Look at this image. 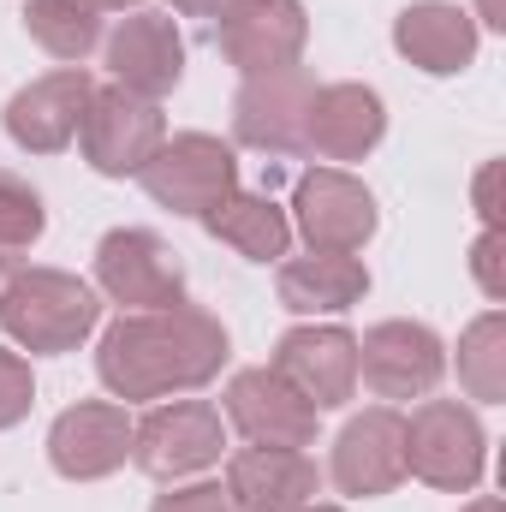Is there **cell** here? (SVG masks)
Listing matches in <instances>:
<instances>
[{"instance_id": "obj_1", "label": "cell", "mask_w": 506, "mask_h": 512, "mask_svg": "<svg viewBox=\"0 0 506 512\" xmlns=\"http://www.w3.org/2000/svg\"><path fill=\"white\" fill-rule=\"evenodd\" d=\"M221 364H227V328L197 304L131 310L96 346V376L114 399L197 393L221 376Z\"/></svg>"}, {"instance_id": "obj_2", "label": "cell", "mask_w": 506, "mask_h": 512, "mask_svg": "<svg viewBox=\"0 0 506 512\" xmlns=\"http://www.w3.org/2000/svg\"><path fill=\"white\" fill-rule=\"evenodd\" d=\"M102 322L96 292L66 268H18L0 286V328L24 352H72Z\"/></svg>"}, {"instance_id": "obj_3", "label": "cell", "mask_w": 506, "mask_h": 512, "mask_svg": "<svg viewBox=\"0 0 506 512\" xmlns=\"http://www.w3.org/2000/svg\"><path fill=\"white\" fill-rule=\"evenodd\" d=\"M483 459H489V435L471 405L423 399L411 411V423H405V471L411 477H423L429 489H447V495H471L483 483Z\"/></svg>"}, {"instance_id": "obj_4", "label": "cell", "mask_w": 506, "mask_h": 512, "mask_svg": "<svg viewBox=\"0 0 506 512\" xmlns=\"http://www.w3.org/2000/svg\"><path fill=\"white\" fill-rule=\"evenodd\" d=\"M137 179H143L149 203H161V209H173V215H185V221H203L221 197L239 191V161H233V149H227L221 137H209V131H179V137H167V143L149 155V167H143Z\"/></svg>"}, {"instance_id": "obj_5", "label": "cell", "mask_w": 506, "mask_h": 512, "mask_svg": "<svg viewBox=\"0 0 506 512\" xmlns=\"http://www.w3.org/2000/svg\"><path fill=\"white\" fill-rule=\"evenodd\" d=\"M78 143H84V161H90L102 179H137V173L149 167V155L167 143V120H161L155 102L131 96L120 84H102V90H90V102H84Z\"/></svg>"}, {"instance_id": "obj_6", "label": "cell", "mask_w": 506, "mask_h": 512, "mask_svg": "<svg viewBox=\"0 0 506 512\" xmlns=\"http://www.w3.org/2000/svg\"><path fill=\"white\" fill-rule=\"evenodd\" d=\"M227 447V429H221V411L209 399H173V405H155L137 429H131V465L155 483H173V477H197L221 459Z\"/></svg>"}, {"instance_id": "obj_7", "label": "cell", "mask_w": 506, "mask_h": 512, "mask_svg": "<svg viewBox=\"0 0 506 512\" xmlns=\"http://www.w3.org/2000/svg\"><path fill=\"white\" fill-rule=\"evenodd\" d=\"M96 286L126 310H173L185 304V262L149 227H114L96 245Z\"/></svg>"}, {"instance_id": "obj_8", "label": "cell", "mask_w": 506, "mask_h": 512, "mask_svg": "<svg viewBox=\"0 0 506 512\" xmlns=\"http://www.w3.org/2000/svg\"><path fill=\"white\" fill-rule=\"evenodd\" d=\"M292 215L310 251H364L376 239V197L364 191V179H352L346 167H310L292 191Z\"/></svg>"}, {"instance_id": "obj_9", "label": "cell", "mask_w": 506, "mask_h": 512, "mask_svg": "<svg viewBox=\"0 0 506 512\" xmlns=\"http://www.w3.org/2000/svg\"><path fill=\"white\" fill-rule=\"evenodd\" d=\"M310 102H316V78L304 66L256 72L233 96V137L262 155H298L304 126H310Z\"/></svg>"}, {"instance_id": "obj_10", "label": "cell", "mask_w": 506, "mask_h": 512, "mask_svg": "<svg viewBox=\"0 0 506 512\" xmlns=\"http://www.w3.org/2000/svg\"><path fill=\"white\" fill-rule=\"evenodd\" d=\"M447 376V346L423 322H376L358 340V382L376 399H429Z\"/></svg>"}, {"instance_id": "obj_11", "label": "cell", "mask_w": 506, "mask_h": 512, "mask_svg": "<svg viewBox=\"0 0 506 512\" xmlns=\"http://www.w3.org/2000/svg\"><path fill=\"white\" fill-rule=\"evenodd\" d=\"M310 411H340L358 393V334L346 328H292L268 364Z\"/></svg>"}, {"instance_id": "obj_12", "label": "cell", "mask_w": 506, "mask_h": 512, "mask_svg": "<svg viewBox=\"0 0 506 512\" xmlns=\"http://www.w3.org/2000/svg\"><path fill=\"white\" fill-rule=\"evenodd\" d=\"M304 42H310V18L298 0H233L221 12V30H215L221 60L239 66L245 78L298 66Z\"/></svg>"}, {"instance_id": "obj_13", "label": "cell", "mask_w": 506, "mask_h": 512, "mask_svg": "<svg viewBox=\"0 0 506 512\" xmlns=\"http://www.w3.org/2000/svg\"><path fill=\"white\" fill-rule=\"evenodd\" d=\"M131 423L126 405H108V399H84L72 411L54 417L48 429V465L66 477V483H102L114 477L131 459Z\"/></svg>"}, {"instance_id": "obj_14", "label": "cell", "mask_w": 506, "mask_h": 512, "mask_svg": "<svg viewBox=\"0 0 506 512\" xmlns=\"http://www.w3.org/2000/svg\"><path fill=\"white\" fill-rule=\"evenodd\" d=\"M334 489L352 495V501H370V495H393L405 483V417L393 405L376 411H358L340 441H334V465H328Z\"/></svg>"}, {"instance_id": "obj_15", "label": "cell", "mask_w": 506, "mask_h": 512, "mask_svg": "<svg viewBox=\"0 0 506 512\" xmlns=\"http://www.w3.org/2000/svg\"><path fill=\"white\" fill-rule=\"evenodd\" d=\"M108 72L114 84L143 96V102H161L167 90H179L185 78V36L167 12H131L120 18V30L108 36Z\"/></svg>"}, {"instance_id": "obj_16", "label": "cell", "mask_w": 506, "mask_h": 512, "mask_svg": "<svg viewBox=\"0 0 506 512\" xmlns=\"http://www.w3.org/2000/svg\"><path fill=\"white\" fill-rule=\"evenodd\" d=\"M90 72L84 66H60L36 84H24L12 102H6V137L30 155H60L78 126H84V102H90Z\"/></svg>"}, {"instance_id": "obj_17", "label": "cell", "mask_w": 506, "mask_h": 512, "mask_svg": "<svg viewBox=\"0 0 506 512\" xmlns=\"http://www.w3.org/2000/svg\"><path fill=\"white\" fill-rule=\"evenodd\" d=\"M322 471L304 447H245L227 459V501L233 512H298L316 501Z\"/></svg>"}, {"instance_id": "obj_18", "label": "cell", "mask_w": 506, "mask_h": 512, "mask_svg": "<svg viewBox=\"0 0 506 512\" xmlns=\"http://www.w3.org/2000/svg\"><path fill=\"white\" fill-rule=\"evenodd\" d=\"M316 417L322 411H310L268 364L262 370H239L227 382V423L251 447H310L316 441Z\"/></svg>"}, {"instance_id": "obj_19", "label": "cell", "mask_w": 506, "mask_h": 512, "mask_svg": "<svg viewBox=\"0 0 506 512\" xmlns=\"http://www.w3.org/2000/svg\"><path fill=\"white\" fill-rule=\"evenodd\" d=\"M393 48L429 72V78H453L477 60V18L453 0H411L393 18Z\"/></svg>"}, {"instance_id": "obj_20", "label": "cell", "mask_w": 506, "mask_h": 512, "mask_svg": "<svg viewBox=\"0 0 506 512\" xmlns=\"http://www.w3.org/2000/svg\"><path fill=\"white\" fill-rule=\"evenodd\" d=\"M381 131H387V108L370 84H316L304 149H316L322 161H364L381 143Z\"/></svg>"}, {"instance_id": "obj_21", "label": "cell", "mask_w": 506, "mask_h": 512, "mask_svg": "<svg viewBox=\"0 0 506 512\" xmlns=\"http://www.w3.org/2000/svg\"><path fill=\"white\" fill-rule=\"evenodd\" d=\"M274 292H280V304H286L292 316H340V310H352V304L370 292V268H364L358 256L310 251V256L280 262Z\"/></svg>"}, {"instance_id": "obj_22", "label": "cell", "mask_w": 506, "mask_h": 512, "mask_svg": "<svg viewBox=\"0 0 506 512\" xmlns=\"http://www.w3.org/2000/svg\"><path fill=\"white\" fill-rule=\"evenodd\" d=\"M203 227H209V239H221L227 251L251 256V262H274V256H286V245H292L286 209H280L274 197H251V191L221 197V203L203 215Z\"/></svg>"}, {"instance_id": "obj_23", "label": "cell", "mask_w": 506, "mask_h": 512, "mask_svg": "<svg viewBox=\"0 0 506 512\" xmlns=\"http://www.w3.org/2000/svg\"><path fill=\"white\" fill-rule=\"evenodd\" d=\"M24 30H30L36 48H48L54 60L78 66V60L102 42V12H90L84 0H24Z\"/></svg>"}, {"instance_id": "obj_24", "label": "cell", "mask_w": 506, "mask_h": 512, "mask_svg": "<svg viewBox=\"0 0 506 512\" xmlns=\"http://www.w3.org/2000/svg\"><path fill=\"white\" fill-rule=\"evenodd\" d=\"M459 387L483 405L506 399V316L483 310L465 334H459Z\"/></svg>"}, {"instance_id": "obj_25", "label": "cell", "mask_w": 506, "mask_h": 512, "mask_svg": "<svg viewBox=\"0 0 506 512\" xmlns=\"http://www.w3.org/2000/svg\"><path fill=\"white\" fill-rule=\"evenodd\" d=\"M42 227H48V209H42L36 185L0 167V251L6 256L30 251V245L42 239Z\"/></svg>"}, {"instance_id": "obj_26", "label": "cell", "mask_w": 506, "mask_h": 512, "mask_svg": "<svg viewBox=\"0 0 506 512\" xmlns=\"http://www.w3.org/2000/svg\"><path fill=\"white\" fill-rule=\"evenodd\" d=\"M30 405H36V382H30V364H24L18 352H6V346H0V429L24 423V417H30Z\"/></svg>"}, {"instance_id": "obj_27", "label": "cell", "mask_w": 506, "mask_h": 512, "mask_svg": "<svg viewBox=\"0 0 506 512\" xmlns=\"http://www.w3.org/2000/svg\"><path fill=\"white\" fill-rule=\"evenodd\" d=\"M501 256H506V233H489V227H483V239L471 245V274H477V286H483L489 298H501L506 292Z\"/></svg>"}, {"instance_id": "obj_28", "label": "cell", "mask_w": 506, "mask_h": 512, "mask_svg": "<svg viewBox=\"0 0 506 512\" xmlns=\"http://www.w3.org/2000/svg\"><path fill=\"white\" fill-rule=\"evenodd\" d=\"M149 512H233V501H227L215 483H191V489H167V495H155V507Z\"/></svg>"}, {"instance_id": "obj_29", "label": "cell", "mask_w": 506, "mask_h": 512, "mask_svg": "<svg viewBox=\"0 0 506 512\" xmlns=\"http://www.w3.org/2000/svg\"><path fill=\"white\" fill-rule=\"evenodd\" d=\"M501 161H483V173H477V215H483V227L489 233H501Z\"/></svg>"}, {"instance_id": "obj_30", "label": "cell", "mask_w": 506, "mask_h": 512, "mask_svg": "<svg viewBox=\"0 0 506 512\" xmlns=\"http://www.w3.org/2000/svg\"><path fill=\"white\" fill-rule=\"evenodd\" d=\"M233 0H173V12H185V18H221Z\"/></svg>"}, {"instance_id": "obj_31", "label": "cell", "mask_w": 506, "mask_h": 512, "mask_svg": "<svg viewBox=\"0 0 506 512\" xmlns=\"http://www.w3.org/2000/svg\"><path fill=\"white\" fill-rule=\"evenodd\" d=\"M477 18H483L489 30H506V0H477Z\"/></svg>"}, {"instance_id": "obj_32", "label": "cell", "mask_w": 506, "mask_h": 512, "mask_svg": "<svg viewBox=\"0 0 506 512\" xmlns=\"http://www.w3.org/2000/svg\"><path fill=\"white\" fill-rule=\"evenodd\" d=\"M84 6H90V12H137V6H143V0H84Z\"/></svg>"}, {"instance_id": "obj_33", "label": "cell", "mask_w": 506, "mask_h": 512, "mask_svg": "<svg viewBox=\"0 0 506 512\" xmlns=\"http://www.w3.org/2000/svg\"><path fill=\"white\" fill-rule=\"evenodd\" d=\"M459 512H506V507L495 501V495H483V501H471V507H459Z\"/></svg>"}, {"instance_id": "obj_34", "label": "cell", "mask_w": 506, "mask_h": 512, "mask_svg": "<svg viewBox=\"0 0 506 512\" xmlns=\"http://www.w3.org/2000/svg\"><path fill=\"white\" fill-rule=\"evenodd\" d=\"M12 262H18V256H6V251H0V280H6V274H12Z\"/></svg>"}, {"instance_id": "obj_35", "label": "cell", "mask_w": 506, "mask_h": 512, "mask_svg": "<svg viewBox=\"0 0 506 512\" xmlns=\"http://www.w3.org/2000/svg\"><path fill=\"white\" fill-rule=\"evenodd\" d=\"M298 512H340V507H316V501H310V507H298Z\"/></svg>"}]
</instances>
